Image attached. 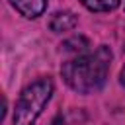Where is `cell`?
Wrapping results in <instances>:
<instances>
[{
  "label": "cell",
  "instance_id": "6da1fadb",
  "mask_svg": "<svg viewBox=\"0 0 125 125\" xmlns=\"http://www.w3.org/2000/svg\"><path fill=\"white\" fill-rule=\"evenodd\" d=\"M111 66V51L109 47L102 45L92 53L76 55L74 59L62 62L61 74L68 88L78 94H94L98 92L109 74Z\"/></svg>",
  "mask_w": 125,
  "mask_h": 125
},
{
  "label": "cell",
  "instance_id": "7a4b0ae2",
  "mask_svg": "<svg viewBox=\"0 0 125 125\" xmlns=\"http://www.w3.org/2000/svg\"><path fill=\"white\" fill-rule=\"evenodd\" d=\"M53 90L55 86L51 78H39L25 86L14 107V125H35L37 117L49 104Z\"/></svg>",
  "mask_w": 125,
  "mask_h": 125
},
{
  "label": "cell",
  "instance_id": "3957f363",
  "mask_svg": "<svg viewBox=\"0 0 125 125\" xmlns=\"http://www.w3.org/2000/svg\"><path fill=\"white\" fill-rule=\"evenodd\" d=\"M10 4L27 20L39 18L47 8V0H10Z\"/></svg>",
  "mask_w": 125,
  "mask_h": 125
},
{
  "label": "cell",
  "instance_id": "277c9868",
  "mask_svg": "<svg viewBox=\"0 0 125 125\" xmlns=\"http://www.w3.org/2000/svg\"><path fill=\"white\" fill-rule=\"evenodd\" d=\"M78 23L76 16L72 12H55L51 21H49V27L55 31V33H62V31H70L74 29Z\"/></svg>",
  "mask_w": 125,
  "mask_h": 125
},
{
  "label": "cell",
  "instance_id": "5b68a950",
  "mask_svg": "<svg viewBox=\"0 0 125 125\" xmlns=\"http://www.w3.org/2000/svg\"><path fill=\"white\" fill-rule=\"evenodd\" d=\"M88 47H90V41H88L86 37H82V35L70 37V39H66V41L62 43V49L68 51V53H74V55H84V53H88Z\"/></svg>",
  "mask_w": 125,
  "mask_h": 125
},
{
  "label": "cell",
  "instance_id": "8992f818",
  "mask_svg": "<svg viewBox=\"0 0 125 125\" xmlns=\"http://www.w3.org/2000/svg\"><path fill=\"white\" fill-rule=\"evenodd\" d=\"M80 2L92 12H111L121 4V0H80Z\"/></svg>",
  "mask_w": 125,
  "mask_h": 125
},
{
  "label": "cell",
  "instance_id": "52a82bcc",
  "mask_svg": "<svg viewBox=\"0 0 125 125\" xmlns=\"http://www.w3.org/2000/svg\"><path fill=\"white\" fill-rule=\"evenodd\" d=\"M119 84H121V86L125 88V68H123V70L119 72Z\"/></svg>",
  "mask_w": 125,
  "mask_h": 125
},
{
  "label": "cell",
  "instance_id": "ba28073f",
  "mask_svg": "<svg viewBox=\"0 0 125 125\" xmlns=\"http://www.w3.org/2000/svg\"><path fill=\"white\" fill-rule=\"evenodd\" d=\"M123 49H125V47H123Z\"/></svg>",
  "mask_w": 125,
  "mask_h": 125
}]
</instances>
